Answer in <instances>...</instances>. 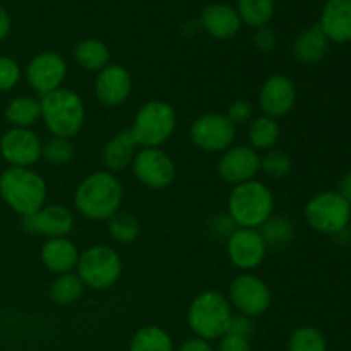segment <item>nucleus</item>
<instances>
[{
    "label": "nucleus",
    "mask_w": 351,
    "mask_h": 351,
    "mask_svg": "<svg viewBox=\"0 0 351 351\" xmlns=\"http://www.w3.org/2000/svg\"><path fill=\"white\" fill-rule=\"evenodd\" d=\"M239 226L235 225L232 218H230L228 213H219V215H215L208 223V232L213 239L218 240H228L230 235H232Z\"/></svg>",
    "instance_id": "37"
},
{
    "label": "nucleus",
    "mask_w": 351,
    "mask_h": 351,
    "mask_svg": "<svg viewBox=\"0 0 351 351\" xmlns=\"http://www.w3.org/2000/svg\"><path fill=\"white\" fill-rule=\"evenodd\" d=\"M338 192L341 194V197L351 206V170L346 171V173L341 177V180H339Z\"/></svg>",
    "instance_id": "42"
},
{
    "label": "nucleus",
    "mask_w": 351,
    "mask_h": 351,
    "mask_svg": "<svg viewBox=\"0 0 351 351\" xmlns=\"http://www.w3.org/2000/svg\"><path fill=\"white\" fill-rule=\"evenodd\" d=\"M237 12L242 24L259 29L271 23L276 12V2L274 0H239Z\"/></svg>",
    "instance_id": "30"
},
{
    "label": "nucleus",
    "mask_w": 351,
    "mask_h": 351,
    "mask_svg": "<svg viewBox=\"0 0 351 351\" xmlns=\"http://www.w3.org/2000/svg\"><path fill=\"white\" fill-rule=\"evenodd\" d=\"M226 213L239 228L259 230L274 215V194L263 180H250L232 187Z\"/></svg>",
    "instance_id": "4"
},
{
    "label": "nucleus",
    "mask_w": 351,
    "mask_h": 351,
    "mask_svg": "<svg viewBox=\"0 0 351 351\" xmlns=\"http://www.w3.org/2000/svg\"><path fill=\"white\" fill-rule=\"evenodd\" d=\"M177 112L163 99H151L134 115L129 130L139 147H163L177 130Z\"/></svg>",
    "instance_id": "6"
},
{
    "label": "nucleus",
    "mask_w": 351,
    "mask_h": 351,
    "mask_svg": "<svg viewBox=\"0 0 351 351\" xmlns=\"http://www.w3.org/2000/svg\"><path fill=\"white\" fill-rule=\"evenodd\" d=\"M297 86L293 79L287 74H273L263 82L257 95V105H259L263 115L271 119H283L297 103Z\"/></svg>",
    "instance_id": "18"
},
{
    "label": "nucleus",
    "mask_w": 351,
    "mask_h": 351,
    "mask_svg": "<svg viewBox=\"0 0 351 351\" xmlns=\"http://www.w3.org/2000/svg\"><path fill=\"white\" fill-rule=\"evenodd\" d=\"M74 62L86 72L98 74L101 69L112 64V53L105 41L98 38H84L72 50Z\"/></svg>",
    "instance_id": "24"
},
{
    "label": "nucleus",
    "mask_w": 351,
    "mask_h": 351,
    "mask_svg": "<svg viewBox=\"0 0 351 351\" xmlns=\"http://www.w3.org/2000/svg\"><path fill=\"white\" fill-rule=\"evenodd\" d=\"M23 77L21 65L14 58L0 55V93L12 91Z\"/></svg>",
    "instance_id": "35"
},
{
    "label": "nucleus",
    "mask_w": 351,
    "mask_h": 351,
    "mask_svg": "<svg viewBox=\"0 0 351 351\" xmlns=\"http://www.w3.org/2000/svg\"><path fill=\"white\" fill-rule=\"evenodd\" d=\"M287 351H328V339L315 326H300L288 338Z\"/></svg>",
    "instance_id": "32"
},
{
    "label": "nucleus",
    "mask_w": 351,
    "mask_h": 351,
    "mask_svg": "<svg viewBox=\"0 0 351 351\" xmlns=\"http://www.w3.org/2000/svg\"><path fill=\"white\" fill-rule=\"evenodd\" d=\"M329 40L326 34L322 33L319 24H312V26L305 27L302 33L293 40L291 45V53H293L295 60L305 65H314L321 62L328 53Z\"/></svg>",
    "instance_id": "23"
},
{
    "label": "nucleus",
    "mask_w": 351,
    "mask_h": 351,
    "mask_svg": "<svg viewBox=\"0 0 351 351\" xmlns=\"http://www.w3.org/2000/svg\"><path fill=\"white\" fill-rule=\"evenodd\" d=\"M137 143L134 141L132 132L129 129L120 130L115 136L110 137L101 149V163L103 170L119 173V171L127 170L132 165L134 156H136Z\"/></svg>",
    "instance_id": "22"
},
{
    "label": "nucleus",
    "mask_w": 351,
    "mask_h": 351,
    "mask_svg": "<svg viewBox=\"0 0 351 351\" xmlns=\"http://www.w3.org/2000/svg\"><path fill=\"white\" fill-rule=\"evenodd\" d=\"M41 120L51 137L74 139L86 123V105L77 91L60 88L40 96Z\"/></svg>",
    "instance_id": "2"
},
{
    "label": "nucleus",
    "mask_w": 351,
    "mask_h": 351,
    "mask_svg": "<svg viewBox=\"0 0 351 351\" xmlns=\"http://www.w3.org/2000/svg\"><path fill=\"white\" fill-rule=\"evenodd\" d=\"M252 45L256 50H259L261 53H271L274 48L278 47V36L273 29H269L267 26L259 27L256 29L252 36Z\"/></svg>",
    "instance_id": "39"
},
{
    "label": "nucleus",
    "mask_w": 351,
    "mask_h": 351,
    "mask_svg": "<svg viewBox=\"0 0 351 351\" xmlns=\"http://www.w3.org/2000/svg\"><path fill=\"white\" fill-rule=\"evenodd\" d=\"M293 171V160L287 151L271 149L261 156V173L267 180H283Z\"/></svg>",
    "instance_id": "33"
},
{
    "label": "nucleus",
    "mask_w": 351,
    "mask_h": 351,
    "mask_svg": "<svg viewBox=\"0 0 351 351\" xmlns=\"http://www.w3.org/2000/svg\"><path fill=\"white\" fill-rule=\"evenodd\" d=\"M226 298L235 314L247 315L250 319L264 315L273 304L269 285L252 273H240L233 278L230 281Z\"/></svg>",
    "instance_id": "9"
},
{
    "label": "nucleus",
    "mask_w": 351,
    "mask_h": 351,
    "mask_svg": "<svg viewBox=\"0 0 351 351\" xmlns=\"http://www.w3.org/2000/svg\"><path fill=\"white\" fill-rule=\"evenodd\" d=\"M201 26L215 40L226 41L239 34L242 21L235 7L228 3H209L201 14Z\"/></svg>",
    "instance_id": "21"
},
{
    "label": "nucleus",
    "mask_w": 351,
    "mask_h": 351,
    "mask_svg": "<svg viewBox=\"0 0 351 351\" xmlns=\"http://www.w3.org/2000/svg\"><path fill=\"white\" fill-rule=\"evenodd\" d=\"M329 43L345 45L351 41V0H328L319 19Z\"/></svg>",
    "instance_id": "20"
},
{
    "label": "nucleus",
    "mask_w": 351,
    "mask_h": 351,
    "mask_svg": "<svg viewBox=\"0 0 351 351\" xmlns=\"http://www.w3.org/2000/svg\"><path fill=\"white\" fill-rule=\"evenodd\" d=\"M79 256H81L79 247L75 245L74 240H71V237L45 240L40 250L41 264H43L48 273L55 274V276L74 273Z\"/></svg>",
    "instance_id": "19"
},
{
    "label": "nucleus",
    "mask_w": 351,
    "mask_h": 351,
    "mask_svg": "<svg viewBox=\"0 0 351 351\" xmlns=\"http://www.w3.org/2000/svg\"><path fill=\"white\" fill-rule=\"evenodd\" d=\"M189 139L202 153L221 154L235 144L237 127L225 113H202L191 123Z\"/></svg>",
    "instance_id": "10"
},
{
    "label": "nucleus",
    "mask_w": 351,
    "mask_h": 351,
    "mask_svg": "<svg viewBox=\"0 0 351 351\" xmlns=\"http://www.w3.org/2000/svg\"><path fill=\"white\" fill-rule=\"evenodd\" d=\"M123 263L117 249L106 243H96L82 250L79 256L75 274L86 288L103 291L119 283L122 276Z\"/></svg>",
    "instance_id": "7"
},
{
    "label": "nucleus",
    "mask_w": 351,
    "mask_h": 351,
    "mask_svg": "<svg viewBox=\"0 0 351 351\" xmlns=\"http://www.w3.org/2000/svg\"><path fill=\"white\" fill-rule=\"evenodd\" d=\"M7 123L16 129H33L41 120L40 99L34 96H16L3 110Z\"/></svg>",
    "instance_id": "25"
},
{
    "label": "nucleus",
    "mask_w": 351,
    "mask_h": 351,
    "mask_svg": "<svg viewBox=\"0 0 351 351\" xmlns=\"http://www.w3.org/2000/svg\"><path fill=\"white\" fill-rule=\"evenodd\" d=\"M254 332H256L254 319L247 317V315H242V314H235V312H233L232 321H230V326H228V332H226V335H235V336H240V338L250 339L254 336Z\"/></svg>",
    "instance_id": "38"
},
{
    "label": "nucleus",
    "mask_w": 351,
    "mask_h": 351,
    "mask_svg": "<svg viewBox=\"0 0 351 351\" xmlns=\"http://www.w3.org/2000/svg\"><path fill=\"white\" fill-rule=\"evenodd\" d=\"M123 185L117 173L106 170L86 175L75 187L72 204L79 216L95 223L108 221L122 209Z\"/></svg>",
    "instance_id": "1"
},
{
    "label": "nucleus",
    "mask_w": 351,
    "mask_h": 351,
    "mask_svg": "<svg viewBox=\"0 0 351 351\" xmlns=\"http://www.w3.org/2000/svg\"><path fill=\"white\" fill-rule=\"evenodd\" d=\"M216 171L218 177L232 187L256 180L261 173V154L249 144H233L219 154Z\"/></svg>",
    "instance_id": "13"
},
{
    "label": "nucleus",
    "mask_w": 351,
    "mask_h": 351,
    "mask_svg": "<svg viewBox=\"0 0 351 351\" xmlns=\"http://www.w3.org/2000/svg\"><path fill=\"white\" fill-rule=\"evenodd\" d=\"M218 341L219 343L216 351H252L250 339L240 338V336L235 335H225Z\"/></svg>",
    "instance_id": "40"
},
{
    "label": "nucleus",
    "mask_w": 351,
    "mask_h": 351,
    "mask_svg": "<svg viewBox=\"0 0 351 351\" xmlns=\"http://www.w3.org/2000/svg\"><path fill=\"white\" fill-rule=\"evenodd\" d=\"M67 74V60L58 51L50 50L34 55L24 69L27 86L40 96L64 88Z\"/></svg>",
    "instance_id": "12"
},
{
    "label": "nucleus",
    "mask_w": 351,
    "mask_h": 351,
    "mask_svg": "<svg viewBox=\"0 0 351 351\" xmlns=\"http://www.w3.org/2000/svg\"><path fill=\"white\" fill-rule=\"evenodd\" d=\"M108 232L110 237L113 239V242H117L119 245H130V243L136 242L141 235V223L132 213L122 211L112 216L108 219Z\"/></svg>",
    "instance_id": "31"
},
{
    "label": "nucleus",
    "mask_w": 351,
    "mask_h": 351,
    "mask_svg": "<svg viewBox=\"0 0 351 351\" xmlns=\"http://www.w3.org/2000/svg\"><path fill=\"white\" fill-rule=\"evenodd\" d=\"M267 249H287L295 240V226L287 216L273 215L259 228Z\"/></svg>",
    "instance_id": "29"
},
{
    "label": "nucleus",
    "mask_w": 351,
    "mask_h": 351,
    "mask_svg": "<svg viewBox=\"0 0 351 351\" xmlns=\"http://www.w3.org/2000/svg\"><path fill=\"white\" fill-rule=\"evenodd\" d=\"M134 177L151 191H163L175 182L177 167L163 147H139L130 165Z\"/></svg>",
    "instance_id": "11"
},
{
    "label": "nucleus",
    "mask_w": 351,
    "mask_h": 351,
    "mask_svg": "<svg viewBox=\"0 0 351 351\" xmlns=\"http://www.w3.org/2000/svg\"><path fill=\"white\" fill-rule=\"evenodd\" d=\"M43 141L33 129L10 127L0 137V158L9 167L34 168L41 160Z\"/></svg>",
    "instance_id": "14"
},
{
    "label": "nucleus",
    "mask_w": 351,
    "mask_h": 351,
    "mask_svg": "<svg viewBox=\"0 0 351 351\" xmlns=\"http://www.w3.org/2000/svg\"><path fill=\"white\" fill-rule=\"evenodd\" d=\"M10 33V16L5 7L0 3V41L5 40Z\"/></svg>",
    "instance_id": "43"
},
{
    "label": "nucleus",
    "mask_w": 351,
    "mask_h": 351,
    "mask_svg": "<svg viewBox=\"0 0 351 351\" xmlns=\"http://www.w3.org/2000/svg\"><path fill=\"white\" fill-rule=\"evenodd\" d=\"M233 308L225 293L204 290L195 295L187 308V326L197 338L216 341L228 332Z\"/></svg>",
    "instance_id": "5"
},
{
    "label": "nucleus",
    "mask_w": 351,
    "mask_h": 351,
    "mask_svg": "<svg viewBox=\"0 0 351 351\" xmlns=\"http://www.w3.org/2000/svg\"><path fill=\"white\" fill-rule=\"evenodd\" d=\"M75 158V146L71 139H62V137H48L43 141V149H41V160L47 161L51 167H65L72 163Z\"/></svg>",
    "instance_id": "34"
},
{
    "label": "nucleus",
    "mask_w": 351,
    "mask_h": 351,
    "mask_svg": "<svg viewBox=\"0 0 351 351\" xmlns=\"http://www.w3.org/2000/svg\"><path fill=\"white\" fill-rule=\"evenodd\" d=\"M175 351H215V348H213L211 341H208V339L192 336V338L182 341L180 346Z\"/></svg>",
    "instance_id": "41"
},
{
    "label": "nucleus",
    "mask_w": 351,
    "mask_h": 351,
    "mask_svg": "<svg viewBox=\"0 0 351 351\" xmlns=\"http://www.w3.org/2000/svg\"><path fill=\"white\" fill-rule=\"evenodd\" d=\"M225 115L228 117L230 122L235 127L240 125H249L250 120L254 119V105L249 99H235L226 106Z\"/></svg>",
    "instance_id": "36"
},
{
    "label": "nucleus",
    "mask_w": 351,
    "mask_h": 351,
    "mask_svg": "<svg viewBox=\"0 0 351 351\" xmlns=\"http://www.w3.org/2000/svg\"><path fill=\"white\" fill-rule=\"evenodd\" d=\"M304 218L314 232L338 237L351 221V206L338 191H322L312 195L304 208Z\"/></svg>",
    "instance_id": "8"
},
{
    "label": "nucleus",
    "mask_w": 351,
    "mask_h": 351,
    "mask_svg": "<svg viewBox=\"0 0 351 351\" xmlns=\"http://www.w3.org/2000/svg\"><path fill=\"white\" fill-rule=\"evenodd\" d=\"M225 245L230 264L242 273L257 269L267 256V245L264 243L259 230L237 228Z\"/></svg>",
    "instance_id": "16"
},
{
    "label": "nucleus",
    "mask_w": 351,
    "mask_h": 351,
    "mask_svg": "<svg viewBox=\"0 0 351 351\" xmlns=\"http://www.w3.org/2000/svg\"><path fill=\"white\" fill-rule=\"evenodd\" d=\"M86 287L75 273H65L55 276L48 288V297L58 307H69L77 304L84 295Z\"/></svg>",
    "instance_id": "27"
},
{
    "label": "nucleus",
    "mask_w": 351,
    "mask_h": 351,
    "mask_svg": "<svg viewBox=\"0 0 351 351\" xmlns=\"http://www.w3.org/2000/svg\"><path fill=\"white\" fill-rule=\"evenodd\" d=\"M0 197L21 218L47 204L48 184L34 168L9 167L0 173Z\"/></svg>",
    "instance_id": "3"
},
{
    "label": "nucleus",
    "mask_w": 351,
    "mask_h": 351,
    "mask_svg": "<svg viewBox=\"0 0 351 351\" xmlns=\"http://www.w3.org/2000/svg\"><path fill=\"white\" fill-rule=\"evenodd\" d=\"M129 351H175L170 332L160 326H143L134 332Z\"/></svg>",
    "instance_id": "28"
},
{
    "label": "nucleus",
    "mask_w": 351,
    "mask_h": 351,
    "mask_svg": "<svg viewBox=\"0 0 351 351\" xmlns=\"http://www.w3.org/2000/svg\"><path fill=\"white\" fill-rule=\"evenodd\" d=\"M281 137V127L276 119H271L267 115L254 117L247 125V139L249 146L256 149L257 153H266L276 147L278 141Z\"/></svg>",
    "instance_id": "26"
},
{
    "label": "nucleus",
    "mask_w": 351,
    "mask_h": 351,
    "mask_svg": "<svg viewBox=\"0 0 351 351\" xmlns=\"http://www.w3.org/2000/svg\"><path fill=\"white\" fill-rule=\"evenodd\" d=\"M21 225L26 233L45 240L71 237L75 228V213L64 204H45L33 215L24 216Z\"/></svg>",
    "instance_id": "15"
},
{
    "label": "nucleus",
    "mask_w": 351,
    "mask_h": 351,
    "mask_svg": "<svg viewBox=\"0 0 351 351\" xmlns=\"http://www.w3.org/2000/svg\"><path fill=\"white\" fill-rule=\"evenodd\" d=\"M134 81L129 69L120 64H108L95 75L93 91L96 99L105 108H119L129 101Z\"/></svg>",
    "instance_id": "17"
}]
</instances>
